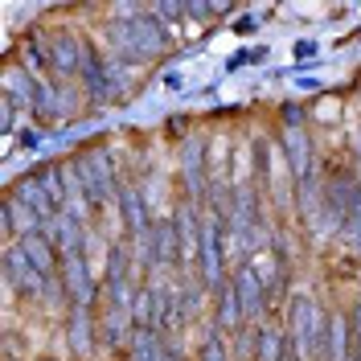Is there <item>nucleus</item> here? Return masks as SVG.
<instances>
[{
    "label": "nucleus",
    "instance_id": "nucleus-1",
    "mask_svg": "<svg viewBox=\"0 0 361 361\" xmlns=\"http://www.w3.org/2000/svg\"><path fill=\"white\" fill-rule=\"evenodd\" d=\"M107 33H111V42H115V54H119L123 62H132V66L157 58V54H164V49L173 45L169 25L157 21L152 13H140V17H132L128 25H111Z\"/></svg>",
    "mask_w": 361,
    "mask_h": 361
},
{
    "label": "nucleus",
    "instance_id": "nucleus-2",
    "mask_svg": "<svg viewBox=\"0 0 361 361\" xmlns=\"http://www.w3.org/2000/svg\"><path fill=\"white\" fill-rule=\"evenodd\" d=\"M74 173H78V180H82L90 205H111V193H119V189H115V173H111L107 152H94V148L82 152V157L74 160Z\"/></svg>",
    "mask_w": 361,
    "mask_h": 361
},
{
    "label": "nucleus",
    "instance_id": "nucleus-3",
    "mask_svg": "<svg viewBox=\"0 0 361 361\" xmlns=\"http://www.w3.org/2000/svg\"><path fill=\"white\" fill-rule=\"evenodd\" d=\"M173 226H177V243H180V267H185V275H193L202 267V214H197V205L193 202L177 205Z\"/></svg>",
    "mask_w": 361,
    "mask_h": 361
},
{
    "label": "nucleus",
    "instance_id": "nucleus-4",
    "mask_svg": "<svg viewBox=\"0 0 361 361\" xmlns=\"http://www.w3.org/2000/svg\"><path fill=\"white\" fill-rule=\"evenodd\" d=\"M45 62L49 70L58 74V78H74V74H82V42L74 37V33H54L49 42H45Z\"/></svg>",
    "mask_w": 361,
    "mask_h": 361
},
{
    "label": "nucleus",
    "instance_id": "nucleus-5",
    "mask_svg": "<svg viewBox=\"0 0 361 361\" xmlns=\"http://www.w3.org/2000/svg\"><path fill=\"white\" fill-rule=\"evenodd\" d=\"M234 292H238V304H243V316H247V320H255V316L267 308V279L259 275L255 263H243V267H238Z\"/></svg>",
    "mask_w": 361,
    "mask_h": 361
},
{
    "label": "nucleus",
    "instance_id": "nucleus-6",
    "mask_svg": "<svg viewBox=\"0 0 361 361\" xmlns=\"http://www.w3.org/2000/svg\"><path fill=\"white\" fill-rule=\"evenodd\" d=\"M180 177H185V185H189L193 202H197V197H209V193H205L209 180H205V140L202 135L185 140V148H180Z\"/></svg>",
    "mask_w": 361,
    "mask_h": 361
},
{
    "label": "nucleus",
    "instance_id": "nucleus-7",
    "mask_svg": "<svg viewBox=\"0 0 361 361\" xmlns=\"http://www.w3.org/2000/svg\"><path fill=\"white\" fill-rule=\"evenodd\" d=\"M82 82H87V94L94 99V103H107L115 94L111 87V74H107V62L94 54V45L82 42Z\"/></svg>",
    "mask_w": 361,
    "mask_h": 361
},
{
    "label": "nucleus",
    "instance_id": "nucleus-8",
    "mask_svg": "<svg viewBox=\"0 0 361 361\" xmlns=\"http://www.w3.org/2000/svg\"><path fill=\"white\" fill-rule=\"evenodd\" d=\"M283 148H288V169H292L295 180H304L308 173H312V148H308V135H304V128H283Z\"/></svg>",
    "mask_w": 361,
    "mask_h": 361
},
{
    "label": "nucleus",
    "instance_id": "nucleus-9",
    "mask_svg": "<svg viewBox=\"0 0 361 361\" xmlns=\"http://www.w3.org/2000/svg\"><path fill=\"white\" fill-rule=\"evenodd\" d=\"M17 247H21V255H25V259H29V263H33L37 271H42L45 279H58V275H54V259H58V247H54L45 234H29V238H21Z\"/></svg>",
    "mask_w": 361,
    "mask_h": 361
},
{
    "label": "nucleus",
    "instance_id": "nucleus-10",
    "mask_svg": "<svg viewBox=\"0 0 361 361\" xmlns=\"http://www.w3.org/2000/svg\"><path fill=\"white\" fill-rule=\"evenodd\" d=\"M37 78L29 74L25 66H8L4 70V94L13 99V103H25V107H33L37 103Z\"/></svg>",
    "mask_w": 361,
    "mask_h": 361
},
{
    "label": "nucleus",
    "instance_id": "nucleus-11",
    "mask_svg": "<svg viewBox=\"0 0 361 361\" xmlns=\"http://www.w3.org/2000/svg\"><path fill=\"white\" fill-rule=\"evenodd\" d=\"M66 337H70V349H74L78 357H87L90 349H94V316H90V308H74Z\"/></svg>",
    "mask_w": 361,
    "mask_h": 361
},
{
    "label": "nucleus",
    "instance_id": "nucleus-12",
    "mask_svg": "<svg viewBox=\"0 0 361 361\" xmlns=\"http://www.w3.org/2000/svg\"><path fill=\"white\" fill-rule=\"evenodd\" d=\"M238 320H247L243 316V304H238V292H234V283H226L222 292H218V329H238Z\"/></svg>",
    "mask_w": 361,
    "mask_h": 361
},
{
    "label": "nucleus",
    "instance_id": "nucleus-13",
    "mask_svg": "<svg viewBox=\"0 0 361 361\" xmlns=\"http://www.w3.org/2000/svg\"><path fill=\"white\" fill-rule=\"evenodd\" d=\"M259 349H263V361H283L279 357V349H283L279 329H263V333H259Z\"/></svg>",
    "mask_w": 361,
    "mask_h": 361
},
{
    "label": "nucleus",
    "instance_id": "nucleus-14",
    "mask_svg": "<svg viewBox=\"0 0 361 361\" xmlns=\"http://www.w3.org/2000/svg\"><path fill=\"white\" fill-rule=\"evenodd\" d=\"M202 361H226V341H222V329H218V324H214V333H209V341H205Z\"/></svg>",
    "mask_w": 361,
    "mask_h": 361
},
{
    "label": "nucleus",
    "instance_id": "nucleus-15",
    "mask_svg": "<svg viewBox=\"0 0 361 361\" xmlns=\"http://www.w3.org/2000/svg\"><path fill=\"white\" fill-rule=\"evenodd\" d=\"M13 115H17V103H13L8 94H0V123H4V132L13 128Z\"/></svg>",
    "mask_w": 361,
    "mask_h": 361
},
{
    "label": "nucleus",
    "instance_id": "nucleus-16",
    "mask_svg": "<svg viewBox=\"0 0 361 361\" xmlns=\"http://www.w3.org/2000/svg\"><path fill=\"white\" fill-rule=\"evenodd\" d=\"M353 148H357V160H361V132L353 135ZM357 180H361V177H357Z\"/></svg>",
    "mask_w": 361,
    "mask_h": 361
}]
</instances>
